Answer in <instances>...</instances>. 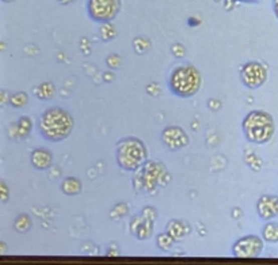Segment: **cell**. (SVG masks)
Masks as SVG:
<instances>
[{
	"label": "cell",
	"mask_w": 278,
	"mask_h": 265,
	"mask_svg": "<svg viewBox=\"0 0 278 265\" xmlns=\"http://www.w3.org/2000/svg\"><path fill=\"white\" fill-rule=\"evenodd\" d=\"M208 106H209L212 110H219L220 106H221V102L217 100H214V98H212V100H209V102H208Z\"/></svg>",
	"instance_id": "cell-26"
},
{
	"label": "cell",
	"mask_w": 278,
	"mask_h": 265,
	"mask_svg": "<svg viewBox=\"0 0 278 265\" xmlns=\"http://www.w3.org/2000/svg\"><path fill=\"white\" fill-rule=\"evenodd\" d=\"M61 189L68 196H76L82 192V181L75 177H68L61 184Z\"/></svg>",
	"instance_id": "cell-12"
},
{
	"label": "cell",
	"mask_w": 278,
	"mask_h": 265,
	"mask_svg": "<svg viewBox=\"0 0 278 265\" xmlns=\"http://www.w3.org/2000/svg\"><path fill=\"white\" fill-rule=\"evenodd\" d=\"M56 93V87L53 83L46 82L42 83L41 86L36 89V94L38 98H41V100H50L52 97L55 96Z\"/></svg>",
	"instance_id": "cell-15"
},
{
	"label": "cell",
	"mask_w": 278,
	"mask_h": 265,
	"mask_svg": "<svg viewBox=\"0 0 278 265\" xmlns=\"http://www.w3.org/2000/svg\"><path fill=\"white\" fill-rule=\"evenodd\" d=\"M239 76L247 89L255 90L258 87L263 86L267 80V68L259 61H248L242 65Z\"/></svg>",
	"instance_id": "cell-6"
},
{
	"label": "cell",
	"mask_w": 278,
	"mask_h": 265,
	"mask_svg": "<svg viewBox=\"0 0 278 265\" xmlns=\"http://www.w3.org/2000/svg\"><path fill=\"white\" fill-rule=\"evenodd\" d=\"M9 197H10L9 188H7L5 181H2V183H0V201H2V203H7Z\"/></svg>",
	"instance_id": "cell-24"
},
{
	"label": "cell",
	"mask_w": 278,
	"mask_h": 265,
	"mask_svg": "<svg viewBox=\"0 0 278 265\" xmlns=\"http://www.w3.org/2000/svg\"><path fill=\"white\" fill-rule=\"evenodd\" d=\"M106 63H107V65H109L110 68H119L121 67V64H122V59L119 57L118 55H115V53H113V55L107 56V59H106Z\"/></svg>",
	"instance_id": "cell-22"
},
{
	"label": "cell",
	"mask_w": 278,
	"mask_h": 265,
	"mask_svg": "<svg viewBox=\"0 0 278 265\" xmlns=\"http://www.w3.org/2000/svg\"><path fill=\"white\" fill-rule=\"evenodd\" d=\"M15 133H17V136L15 137H26L30 133L33 128V123L32 120L29 119L28 116H23L19 119V121L15 124Z\"/></svg>",
	"instance_id": "cell-14"
},
{
	"label": "cell",
	"mask_w": 278,
	"mask_h": 265,
	"mask_svg": "<svg viewBox=\"0 0 278 265\" xmlns=\"http://www.w3.org/2000/svg\"><path fill=\"white\" fill-rule=\"evenodd\" d=\"M242 129L247 140L255 144H264L271 140L275 132L273 116L263 110H252L243 119Z\"/></svg>",
	"instance_id": "cell-2"
},
{
	"label": "cell",
	"mask_w": 278,
	"mask_h": 265,
	"mask_svg": "<svg viewBox=\"0 0 278 265\" xmlns=\"http://www.w3.org/2000/svg\"><path fill=\"white\" fill-rule=\"evenodd\" d=\"M174 242H175V239H174L167 231L159 234V235H158V239H156V243H158V246H159L162 250H170V249L173 247Z\"/></svg>",
	"instance_id": "cell-17"
},
{
	"label": "cell",
	"mask_w": 278,
	"mask_h": 265,
	"mask_svg": "<svg viewBox=\"0 0 278 265\" xmlns=\"http://www.w3.org/2000/svg\"><path fill=\"white\" fill-rule=\"evenodd\" d=\"M126 214H128V206H126L125 203H119V204H117V206L111 210V212H110V215H111L113 219L122 218V216H125Z\"/></svg>",
	"instance_id": "cell-20"
},
{
	"label": "cell",
	"mask_w": 278,
	"mask_h": 265,
	"mask_svg": "<svg viewBox=\"0 0 278 265\" xmlns=\"http://www.w3.org/2000/svg\"><path fill=\"white\" fill-rule=\"evenodd\" d=\"M100 36L102 38L105 40V41H109L111 38H114L115 37V29L110 25V23H103V26H102V30H100Z\"/></svg>",
	"instance_id": "cell-21"
},
{
	"label": "cell",
	"mask_w": 278,
	"mask_h": 265,
	"mask_svg": "<svg viewBox=\"0 0 278 265\" xmlns=\"http://www.w3.org/2000/svg\"><path fill=\"white\" fill-rule=\"evenodd\" d=\"M201 78L200 71L190 64L179 65L174 69L170 76V90L177 97L189 98L200 92Z\"/></svg>",
	"instance_id": "cell-3"
},
{
	"label": "cell",
	"mask_w": 278,
	"mask_h": 265,
	"mask_svg": "<svg viewBox=\"0 0 278 265\" xmlns=\"http://www.w3.org/2000/svg\"><path fill=\"white\" fill-rule=\"evenodd\" d=\"M32 227V219L28 214H22L19 215L14 222V229L18 231V233H28L29 230Z\"/></svg>",
	"instance_id": "cell-16"
},
{
	"label": "cell",
	"mask_w": 278,
	"mask_h": 265,
	"mask_svg": "<svg viewBox=\"0 0 278 265\" xmlns=\"http://www.w3.org/2000/svg\"><path fill=\"white\" fill-rule=\"evenodd\" d=\"M151 42L148 38L146 37H137L136 40L133 41V48L137 52V55H143V53H146L147 50L150 49Z\"/></svg>",
	"instance_id": "cell-19"
},
{
	"label": "cell",
	"mask_w": 278,
	"mask_h": 265,
	"mask_svg": "<svg viewBox=\"0 0 278 265\" xmlns=\"http://www.w3.org/2000/svg\"><path fill=\"white\" fill-rule=\"evenodd\" d=\"M38 129L41 136L49 142H61L71 135L73 119L68 112L60 106L46 109L38 120Z\"/></svg>",
	"instance_id": "cell-1"
},
{
	"label": "cell",
	"mask_w": 278,
	"mask_h": 265,
	"mask_svg": "<svg viewBox=\"0 0 278 265\" xmlns=\"http://www.w3.org/2000/svg\"><path fill=\"white\" fill-rule=\"evenodd\" d=\"M142 214L144 216H146L147 219H151V220H156V210L155 208H152V207H147V208H144V210L142 211Z\"/></svg>",
	"instance_id": "cell-25"
},
{
	"label": "cell",
	"mask_w": 278,
	"mask_h": 265,
	"mask_svg": "<svg viewBox=\"0 0 278 265\" xmlns=\"http://www.w3.org/2000/svg\"><path fill=\"white\" fill-rule=\"evenodd\" d=\"M171 50H173V55L175 56V57H178V59L183 57L185 53H186V48H185L182 44H174V45L171 46Z\"/></svg>",
	"instance_id": "cell-23"
},
{
	"label": "cell",
	"mask_w": 278,
	"mask_h": 265,
	"mask_svg": "<svg viewBox=\"0 0 278 265\" xmlns=\"http://www.w3.org/2000/svg\"><path fill=\"white\" fill-rule=\"evenodd\" d=\"M232 216L235 218V219H237V218H242V210H239V208H235L232 212Z\"/></svg>",
	"instance_id": "cell-27"
},
{
	"label": "cell",
	"mask_w": 278,
	"mask_h": 265,
	"mask_svg": "<svg viewBox=\"0 0 278 265\" xmlns=\"http://www.w3.org/2000/svg\"><path fill=\"white\" fill-rule=\"evenodd\" d=\"M167 233L175 239V241H181L190 233V226L183 220H170L167 224Z\"/></svg>",
	"instance_id": "cell-11"
},
{
	"label": "cell",
	"mask_w": 278,
	"mask_h": 265,
	"mask_svg": "<svg viewBox=\"0 0 278 265\" xmlns=\"http://www.w3.org/2000/svg\"><path fill=\"white\" fill-rule=\"evenodd\" d=\"M273 10H274V14L277 17L278 19V0H273Z\"/></svg>",
	"instance_id": "cell-28"
},
{
	"label": "cell",
	"mask_w": 278,
	"mask_h": 265,
	"mask_svg": "<svg viewBox=\"0 0 278 265\" xmlns=\"http://www.w3.org/2000/svg\"><path fill=\"white\" fill-rule=\"evenodd\" d=\"M5 2H9V0H5Z\"/></svg>",
	"instance_id": "cell-30"
},
{
	"label": "cell",
	"mask_w": 278,
	"mask_h": 265,
	"mask_svg": "<svg viewBox=\"0 0 278 265\" xmlns=\"http://www.w3.org/2000/svg\"><path fill=\"white\" fill-rule=\"evenodd\" d=\"M28 94L23 92L15 93L14 96L10 97V105L13 106V108H23V106L28 104Z\"/></svg>",
	"instance_id": "cell-18"
},
{
	"label": "cell",
	"mask_w": 278,
	"mask_h": 265,
	"mask_svg": "<svg viewBox=\"0 0 278 265\" xmlns=\"http://www.w3.org/2000/svg\"><path fill=\"white\" fill-rule=\"evenodd\" d=\"M162 142L167 150L179 151L189 144L190 139L181 127L170 125V127H166L162 132Z\"/></svg>",
	"instance_id": "cell-8"
},
{
	"label": "cell",
	"mask_w": 278,
	"mask_h": 265,
	"mask_svg": "<svg viewBox=\"0 0 278 265\" xmlns=\"http://www.w3.org/2000/svg\"><path fill=\"white\" fill-rule=\"evenodd\" d=\"M263 250V238L258 235H244L232 246V254L236 258H255Z\"/></svg>",
	"instance_id": "cell-7"
},
{
	"label": "cell",
	"mask_w": 278,
	"mask_h": 265,
	"mask_svg": "<svg viewBox=\"0 0 278 265\" xmlns=\"http://www.w3.org/2000/svg\"><path fill=\"white\" fill-rule=\"evenodd\" d=\"M262 238L263 241L269 243L278 242V223L275 222H267L262 229Z\"/></svg>",
	"instance_id": "cell-13"
},
{
	"label": "cell",
	"mask_w": 278,
	"mask_h": 265,
	"mask_svg": "<svg viewBox=\"0 0 278 265\" xmlns=\"http://www.w3.org/2000/svg\"><path fill=\"white\" fill-rule=\"evenodd\" d=\"M52 152L46 148H37L33 151L32 154V163L33 166L38 170H46L52 166Z\"/></svg>",
	"instance_id": "cell-10"
},
{
	"label": "cell",
	"mask_w": 278,
	"mask_h": 265,
	"mask_svg": "<svg viewBox=\"0 0 278 265\" xmlns=\"http://www.w3.org/2000/svg\"><path fill=\"white\" fill-rule=\"evenodd\" d=\"M244 2H256V0H244Z\"/></svg>",
	"instance_id": "cell-29"
},
{
	"label": "cell",
	"mask_w": 278,
	"mask_h": 265,
	"mask_svg": "<svg viewBox=\"0 0 278 265\" xmlns=\"http://www.w3.org/2000/svg\"><path fill=\"white\" fill-rule=\"evenodd\" d=\"M147 147L137 137H126L117 144V163L128 171H134L147 162Z\"/></svg>",
	"instance_id": "cell-4"
},
{
	"label": "cell",
	"mask_w": 278,
	"mask_h": 265,
	"mask_svg": "<svg viewBox=\"0 0 278 265\" xmlns=\"http://www.w3.org/2000/svg\"><path fill=\"white\" fill-rule=\"evenodd\" d=\"M87 10L92 21L110 23L118 15L121 10V0H88Z\"/></svg>",
	"instance_id": "cell-5"
},
{
	"label": "cell",
	"mask_w": 278,
	"mask_h": 265,
	"mask_svg": "<svg viewBox=\"0 0 278 265\" xmlns=\"http://www.w3.org/2000/svg\"><path fill=\"white\" fill-rule=\"evenodd\" d=\"M256 211L260 219L271 220L278 216V196L263 195L256 201Z\"/></svg>",
	"instance_id": "cell-9"
}]
</instances>
